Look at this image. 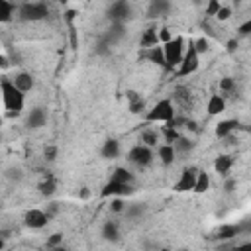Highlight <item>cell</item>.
Masks as SVG:
<instances>
[{
  "mask_svg": "<svg viewBox=\"0 0 251 251\" xmlns=\"http://www.w3.org/2000/svg\"><path fill=\"white\" fill-rule=\"evenodd\" d=\"M163 51H165L167 69H173V67L181 65L183 63V57H185V40L181 36L173 38V42H169V43L163 45Z\"/></svg>",
  "mask_w": 251,
  "mask_h": 251,
  "instance_id": "7a4b0ae2",
  "label": "cell"
},
{
  "mask_svg": "<svg viewBox=\"0 0 251 251\" xmlns=\"http://www.w3.org/2000/svg\"><path fill=\"white\" fill-rule=\"evenodd\" d=\"M0 65H2L4 69L8 67V59H6V55H2V57H0Z\"/></svg>",
  "mask_w": 251,
  "mask_h": 251,
  "instance_id": "c3c4849f",
  "label": "cell"
},
{
  "mask_svg": "<svg viewBox=\"0 0 251 251\" xmlns=\"http://www.w3.org/2000/svg\"><path fill=\"white\" fill-rule=\"evenodd\" d=\"M210 188V177L208 173H198V179H196V185H194V192L202 194Z\"/></svg>",
  "mask_w": 251,
  "mask_h": 251,
  "instance_id": "d4e9b609",
  "label": "cell"
},
{
  "mask_svg": "<svg viewBox=\"0 0 251 251\" xmlns=\"http://www.w3.org/2000/svg\"><path fill=\"white\" fill-rule=\"evenodd\" d=\"M128 100H130V112H134V114L144 112L146 102H144V98H142L136 90H130V92H128Z\"/></svg>",
  "mask_w": 251,
  "mask_h": 251,
  "instance_id": "44dd1931",
  "label": "cell"
},
{
  "mask_svg": "<svg viewBox=\"0 0 251 251\" xmlns=\"http://www.w3.org/2000/svg\"><path fill=\"white\" fill-rule=\"evenodd\" d=\"M8 177L14 179V181H20V179H22V171H20V169H10V171H8Z\"/></svg>",
  "mask_w": 251,
  "mask_h": 251,
  "instance_id": "b9f144b4",
  "label": "cell"
},
{
  "mask_svg": "<svg viewBox=\"0 0 251 251\" xmlns=\"http://www.w3.org/2000/svg\"><path fill=\"white\" fill-rule=\"evenodd\" d=\"M239 32H241L243 36H249V34H251V18H249L241 28H239Z\"/></svg>",
  "mask_w": 251,
  "mask_h": 251,
  "instance_id": "7bdbcfd3",
  "label": "cell"
},
{
  "mask_svg": "<svg viewBox=\"0 0 251 251\" xmlns=\"http://www.w3.org/2000/svg\"><path fill=\"white\" fill-rule=\"evenodd\" d=\"M220 88H222L224 92H231V90H235V81H233L231 77H224V79L220 81Z\"/></svg>",
  "mask_w": 251,
  "mask_h": 251,
  "instance_id": "1f68e13d",
  "label": "cell"
},
{
  "mask_svg": "<svg viewBox=\"0 0 251 251\" xmlns=\"http://www.w3.org/2000/svg\"><path fill=\"white\" fill-rule=\"evenodd\" d=\"M126 212H128V218H140L144 212H146V206L144 204H134V206H128L126 208Z\"/></svg>",
  "mask_w": 251,
  "mask_h": 251,
  "instance_id": "83f0119b",
  "label": "cell"
},
{
  "mask_svg": "<svg viewBox=\"0 0 251 251\" xmlns=\"http://www.w3.org/2000/svg\"><path fill=\"white\" fill-rule=\"evenodd\" d=\"M49 14L47 6L43 2H28L20 6V18L22 20H42Z\"/></svg>",
  "mask_w": 251,
  "mask_h": 251,
  "instance_id": "5b68a950",
  "label": "cell"
},
{
  "mask_svg": "<svg viewBox=\"0 0 251 251\" xmlns=\"http://www.w3.org/2000/svg\"><path fill=\"white\" fill-rule=\"evenodd\" d=\"M226 49H228L230 53H233V51L237 49V40H230V42H228V45H226Z\"/></svg>",
  "mask_w": 251,
  "mask_h": 251,
  "instance_id": "f6af8a7d",
  "label": "cell"
},
{
  "mask_svg": "<svg viewBox=\"0 0 251 251\" xmlns=\"http://www.w3.org/2000/svg\"><path fill=\"white\" fill-rule=\"evenodd\" d=\"M71 47H73V49H77V47H79V42H77V32H75V28H71Z\"/></svg>",
  "mask_w": 251,
  "mask_h": 251,
  "instance_id": "ee69618b",
  "label": "cell"
},
{
  "mask_svg": "<svg viewBox=\"0 0 251 251\" xmlns=\"http://www.w3.org/2000/svg\"><path fill=\"white\" fill-rule=\"evenodd\" d=\"M2 100L10 116H18L24 110V92L18 90L10 79L2 81Z\"/></svg>",
  "mask_w": 251,
  "mask_h": 251,
  "instance_id": "6da1fadb",
  "label": "cell"
},
{
  "mask_svg": "<svg viewBox=\"0 0 251 251\" xmlns=\"http://www.w3.org/2000/svg\"><path fill=\"white\" fill-rule=\"evenodd\" d=\"M169 10V4L167 2H153L151 4V16H159V14H163V12H167Z\"/></svg>",
  "mask_w": 251,
  "mask_h": 251,
  "instance_id": "d6a6232c",
  "label": "cell"
},
{
  "mask_svg": "<svg viewBox=\"0 0 251 251\" xmlns=\"http://www.w3.org/2000/svg\"><path fill=\"white\" fill-rule=\"evenodd\" d=\"M173 147H175V151H181V153H187V151H190L192 147H194V144L190 142V140H187V138H179L175 144H173Z\"/></svg>",
  "mask_w": 251,
  "mask_h": 251,
  "instance_id": "484cf974",
  "label": "cell"
},
{
  "mask_svg": "<svg viewBox=\"0 0 251 251\" xmlns=\"http://www.w3.org/2000/svg\"><path fill=\"white\" fill-rule=\"evenodd\" d=\"M175 118V110H173V102L171 100H167V98H163V100H159L149 112H147V116H146V120L147 122H171Z\"/></svg>",
  "mask_w": 251,
  "mask_h": 251,
  "instance_id": "3957f363",
  "label": "cell"
},
{
  "mask_svg": "<svg viewBox=\"0 0 251 251\" xmlns=\"http://www.w3.org/2000/svg\"><path fill=\"white\" fill-rule=\"evenodd\" d=\"M16 12V6L8 0H0V22H10Z\"/></svg>",
  "mask_w": 251,
  "mask_h": 251,
  "instance_id": "7402d4cb",
  "label": "cell"
},
{
  "mask_svg": "<svg viewBox=\"0 0 251 251\" xmlns=\"http://www.w3.org/2000/svg\"><path fill=\"white\" fill-rule=\"evenodd\" d=\"M100 153L106 159H116L118 153H120V144L116 140H106L104 146H102V149H100Z\"/></svg>",
  "mask_w": 251,
  "mask_h": 251,
  "instance_id": "ac0fdd59",
  "label": "cell"
},
{
  "mask_svg": "<svg viewBox=\"0 0 251 251\" xmlns=\"http://www.w3.org/2000/svg\"><path fill=\"white\" fill-rule=\"evenodd\" d=\"M226 108V102L220 94H212L210 100H208V114L210 116H216V114H222Z\"/></svg>",
  "mask_w": 251,
  "mask_h": 251,
  "instance_id": "ffe728a7",
  "label": "cell"
},
{
  "mask_svg": "<svg viewBox=\"0 0 251 251\" xmlns=\"http://www.w3.org/2000/svg\"><path fill=\"white\" fill-rule=\"evenodd\" d=\"M192 43H194V49H196L198 55H200V53H206V51H208V45H210L206 38H198V40H194Z\"/></svg>",
  "mask_w": 251,
  "mask_h": 251,
  "instance_id": "4dcf8cb0",
  "label": "cell"
},
{
  "mask_svg": "<svg viewBox=\"0 0 251 251\" xmlns=\"http://www.w3.org/2000/svg\"><path fill=\"white\" fill-rule=\"evenodd\" d=\"M163 136H165L167 144H171V146H173V144H175V142H177V140L181 138V136L177 134V130H175V128H167V126L163 128Z\"/></svg>",
  "mask_w": 251,
  "mask_h": 251,
  "instance_id": "f1b7e54d",
  "label": "cell"
},
{
  "mask_svg": "<svg viewBox=\"0 0 251 251\" xmlns=\"http://www.w3.org/2000/svg\"><path fill=\"white\" fill-rule=\"evenodd\" d=\"M146 57H147L149 61H153V63H157V65H161V67H165V69H167L165 51H163V47H161V45L151 47V49H146Z\"/></svg>",
  "mask_w": 251,
  "mask_h": 251,
  "instance_id": "5bb4252c",
  "label": "cell"
},
{
  "mask_svg": "<svg viewBox=\"0 0 251 251\" xmlns=\"http://www.w3.org/2000/svg\"><path fill=\"white\" fill-rule=\"evenodd\" d=\"M231 251H251V241H245V243H239L235 245Z\"/></svg>",
  "mask_w": 251,
  "mask_h": 251,
  "instance_id": "60d3db41",
  "label": "cell"
},
{
  "mask_svg": "<svg viewBox=\"0 0 251 251\" xmlns=\"http://www.w3.org/2000/svg\"><path fill=\"white\" fill-rule=\"evenodd\" d=\"M159 42H163V43H169V42H173V36H171V30H167V28H163V30H159Z\"/></svg>",
  "mask_w": 251,
  "mask_h": 251,
  "instance_id": "8d00e7d4",
  "label": "cell"
},
{
  "mask_svg": "<svg viewBox=\"0 0 251 251\" xmlns=\"http://www.w3.org/2000/svg\"><path fill=\"white\" fill-rule=\"evenodd\" d=\"M231 165H233V157H231V155H220V157H216V161H214V169H216V173H220V175H228V171L231 169Z\"/></svg>",
  "mask_w": 251,
  "mask_h": 251,
  "instance_id": "d6986e66",
  "label": "cell"
},
{
  "mask_svg": "<svg viewBox=\"0 0 251 251\" xmlns=\"http://www.w3.org/2000/svg\"><path fill=\"white\" fill-rule=\"evenodd\" d=\"M175 155H177V151H175V147L171 144H165V146L159 147V157H161L163 165H171L175 161Z\"/></svg>",
  "mask_w": 251,
  "mask_h": 251,
  "instance_id": "603a6c76",
  "label": "cell"
},
{
  "mask_svg": "<svg viewBox=\"0 0 251 251\" xmlns=\"http://www.w3.org/2000/svg\"><path fill=\"white\" fill-rule=\"evenodd\" d=\"M161 251H171V249H161Z\"/></svg>",
  "mask_w": 251,
  "mask_h": 251,
  "instance_id": "f907efd6",
  "label": "cell"
},
{
  "mask_svg": "<svg viewBox=\"0 0 251 251\" xmlns=\"http://www.w3.org/2000/svg\"><path fill=\"white\" fill-rule=\"evenodd\" d=\"M57 212H59V204H57V202H49L47 208H45V214L51 218V216H55Z\"/></svg>",
  "mask_w": 251,
  "mask_h": 251,
  "instance_id": "ab89813d",
  "label": "cell"
},
{
  "mask_svg": "<svg viewBox=\"0 0 251 251\" xmlns=\"http://www.w3.org/2000/svg\"><path fill=\"white\" fill-rule=\"evenodd\" d=\"M142 142H144V146L153 147V146H157V134H153V132H144V134H142Z\"/></svg>",
  "mask_w": 251,
  "mask_h": 251,
  "instance_id": "f546056e",
  "label": "cell"
},
{
  "mask_svg": "<svg viewBox=\"0 0 251 251\" xmlns=\"http://www.w3.org/2000/svg\"><path fill=\"white\" fill-rule=\"evenodd\" d=\"M183 251H188V249H183Z\"/></svg>",
  "mask_w": 251,
  "mask_h": 251,
  "instance_id": "816d5d0a",
  "label": "cell"
},
{
  "mask_svg": "<svg viewBox=\"0 0 251 251\" xmlns=\"http://www.w3.org/2000/svg\"><path fill=\"white\" fill-rule=\"evenodd\" d=\"M38 190H40L43 196H51V194L55 192V181H53V179H47V181L40 183V185H38Z\"/></svg>",
  "mask_w": 251,
  "mask_h": 251,
  "instance_id": "4316f807",
  "label": "cell"
},
{
  "mask_svg": "<svg viewBox=\"0 0 251 251\" xmlns=\"http://www.w3.org/2000/svg\"><path fill=\"white\" fill-rule=\"evenodd\" d=\"M140 45L146 47V49L157 47V45H159V32H157V30H147V32H144V36H142V40H140Z\"/></svg>",
  "mask_w": 251,
  "mask_h": 251,
  "instance_id": "4fadbf2b",
  "label": "cell"
},
{
  "mask_svg": "<svg viewBox=\"0 0 251 251\" xmlns=\"http://www.w3.org/2000/svg\"><path fill=\"white\" fill-rule=\"evenodd\" d=\"M90 196V190L84 187V188H81V192H79V198H83V200H86Z\"/></svg>",
  "mask_w": 251,
  "mask_h": 251,
  "instance_id": "bcb514c9",
  "label": "cell"
},
{
  "mask_svg": "<svg viewBox=\"0 0 251 251\" xmlns=\"http://www.w3.org/2000/svg\"><path fill=\"white\" fill-rule=\"evenodd\" d=\"M134 192V188H132V185H124V183H114V181H110L104 188H102V196L106 198V196H116V198H122V196H128V194H132Z\"/></svg>",
  "mask_w": 251,
  "mask_h": 251,
  "instance_id": "9c48e42d",
  "label": "cell"
},
{
  "mask_svg": "<svg viewBox=\"0 0 251 251\" xmlns=\"http://www.w3.org/2000/svg\"><path fill=\"white\" fill-rule=\"evenodd\" d=\"M24 222L28 228H34V230H40V228H45L47 222H49V216L45 214V210H28L26 216H24Z\"/></svg>",
  "mask_w": 251,
  "mask_h": 251,
  "instance_id": "ba28073f",
  "label": "cell"
},
{
  "mask_svg": "<svg viewBox=\"0 0 251 251\" xmlns=\"http://www.w3.org/2000/svg\"><path fill=\"white\" fill-rule=\"evenodd\" d=\"M61 243H63V235H61V233H53V235L47 239V247H51V249L61 247Z\"/></svg>",
  "mask_w": 251,
  "mask_h": 251,
  "instance_id": "e575fe53",
  "label": "cell"
},
{
  "mask_svg": "<svg viewBox=\"0 0 251 251\" xmlns=\"http://www.w3.org/2000/svg\"><path fill=\"white\" fill-rule=\"evenodd\" d=\"M12 83H14V86H16L18 90H22V92H28V90L34 88V79H32V75H28V73H16V77L12 79Z\"/></svg>",
  "mask_w": 251,
  "mask_h": 251,
  "instance_id": "7c38bea8",
  "label": "cell"
},
{
  "mask_svg": "<svg viewBox=\"0 0 251 251\" xmlns=\"http://www.w3.org/2000/svg\"><path fill=\"white\" fill-rule=\"evenodd\" d=\"M130 161L136 163L138 167L149 165V163L153 161V151H151V147H147V146H144V144L132 147V151H130Z\"/></svg>",
  "mask_w": 251,
  "mask_h": 251,
  "instance_id": "8992f818",
  "label": "cell"
},
{
  "mask_svg": "<svg viewBox=\"0 0 251 251\" xmlns=\"http://www.w3.org/2000/svg\"><path fill=\"white\" fill-rule=\"evenodd\" d=\"M200 61H198V53L194 49V43L190 42L188 43V49L185 51V57H183V63L179 65V77H187V75H192L196 69H198Z\"/></svg>",
  "mask_w": 251,
  "mask_h": 251,
  "instance_id": "277c9868",
  "label": "cell"
},
{
  "mask_svg": "<svg viewBox=\"0 0 251 251\" xmlns=\"http://www.w3.org/2000/svg\"><path fill=\"white\" fill-rule=\"evenodd\" d=\"M110 181H114V183H124V185H132V181H134V175L128 171V169H116L114 171V175H112V179Z\"/></svg>",
  "mask_w": 251,
  "mask_h": 251,
  "instance_id": "cb8c5ba5",
  "label": "cell"
},
{
  "mask_svg": "<svg viewBox=\"0 0 251 251\" xmlns=\"http://www.w3.org/2000/svg\"><path fill=\"white\" fill-rule=\"evenodd\" d=\"M233 187H235V181L233 179H230V181H226V185H224V188L230 192V190H233Z\"/></svg>",
  "mask_w": 251,
  "mask_h": 251,
  "instance_id": "7dc6e473",
  "label": "cell"
},
{
  "mask_svg": "<svg viewBox=\"0 0 251 251\" xmlns=\"http://www.w3.org/2000/svg\"><path fill=\"white\" fill-rule=\"evenodd\" d=\"M237 122L235 120H224V122H220L218 126H216V136L218 138H228L233 130H237Z\"/></svg>",
  "mask_w": 251,
  "mask_h": 251,
  "instance_id": "e0dca14e",
  "label": "cell"
},
{
  "mask_svg": "<svg viewBox=\"0 0 251 251\" xmlns=\"http://www.w3.org/2000/svg\"><path fill=\"white\" fill-rule=\"evenodd\" d=\"M198 173L200 171H196V169H185L183 173H181V179L177 181V185H175V190L177 192H187V190H194V185H196V179H198Z\"/></svg>",
  "mask_w": 251,
  "mask_h": 251,
  "instance_id": "52a82bcc",
  "label": "cell"
},
{
  "mask_svg": "<svg viewBox=\"0 0 251 251\" xmlns=\"http://www.w3.org/2000/svg\"><path fill=\"white\" fill-rule=\"evenodd\" d=\"M102 237H104L106 241H112V243L120 239V231H118L116 222H112V220L104 222V226H102Z\"/></svg>",
  "mask_w": 251,
  "mask_h": 251,
  "instance_id": "9a60e30c",
  "label": "cell"
},
{
  "mask_svg": "<svg viewBox=\"0 0 251 251\" xmlns=\"http://www.w3.org/2000/svg\"><path fill=\"white\" fill-rule=\"evenodd\" d=\"M43 153H45V159L53 161V159H55V155H57V147H55V146H47Z\"/></svg>",
  "mask_w": 251,
  "mask_h": 251,
  "instance_id": "f35d334b",
  "label": "cell"
},
{
  "mask_svg": "<svg viewBox=\"0 0 251 251\" xmlns=\"http://www.w3.org/2000/svg\"><path fill=\"white\" fill-rule=\"evenodd\" d=\"M45 120H47V114L43 108H34L28 116V128H42V126H45Z\"/></svg>",
  "mask_w": 251,
  "mask_h": 251,
  "instance_id": "8fae6325",
  "label": "cell"
},
{
  "mask_svg": "<svg viewBox=\"0 0 251 251\" xmlns=\"http://www.w3.org/2000/svg\"><path fill=\"white\" fill-rule=\"evenodd\" d=\"M110 208H112V212H124V210H126V204H124L122 198H114V200L110 202Z\"/></svg>",
  "mask_w": 251,
  "mask_h": 251,
  "instance_id": "d590c367",
  "label": "cell"
},
{
  "mask_svg": "<svg viewBox=\"0 0 251 251\" xmlns=\"http://www.w3.org/2000/svg\"><path fill=\"white\" fill-rule=\"evenodd\" d=\"M220 8H222V4L218 0H212V2H208V6H206V16H216L220 12Z\"/></svg>",
  "mask_w": 251,
  "mask_h": 251,
  "instance_id": "836d02e7",
  "label": "cell"
},
{
  "mask_svg": "<svg viewBox=\"0 0 251 251\" xmlns=\"http://www.w3.org/2000/svg\"><path fill=\"white\" fill-rule=\"evenodd\" d=\"M239 231H241V228H239V226H233V224H226V226H222V228L218 230V233H216V239H220V241H228V239L235 237Z\"/></svg>",
  "mask_w": 251,
  "mask_h": 251,
  "instance_id": "2e32d148",
  "label": "cell"
},
{
  "mask_svg": "<svg viewBox=\"0 0 251 251\" xmlns=\"http://www.w3.org/2000/svg\"><path fill=\"white\" fill-rule=\"evenodd\" d=\"M230 16H231V8H230V6H222V8H220V12L216 14V18H218V20H228Z\"/></svg>",
  "mask_w": 251,
  "mask_h": 251,
  "instance_id": "74e56055",
  "label": "cell"
},
{
  "mask_svg": "<svg viewBox=\"0 0 251 251\" xmlns=\"http://www.w3.org/2000/svg\"><path fill=\"white\" fill-rule=\"evenodd\" d=\"M110 18L114 20V24H122L124 20H128L130 14H132V6L128 2H114L108 10Z\"/></svg>",
  "mask_w": 251,
  "mask_h": 251,
  "instance_id": "30bf717a",
  "label": "cell"
},
{
  "mask_svg": "<svg viewBox=\"0 0 251 251\" xmlns=\"http://www.w3.org/2000/svg\"><path fill=\"white\" fill-rule=\"evenodd\" d=\"M53 251H67V249H65V247H63V245H61V247H55V249H53Z\"/></svg>",
  "mask_w": 251,
  "mask_h": 251,
  "instance_id": "681fc988",
  "label": "cell"
}]
</instances>
